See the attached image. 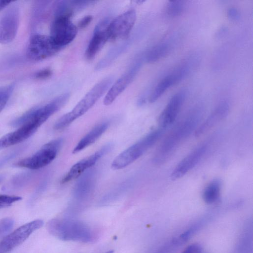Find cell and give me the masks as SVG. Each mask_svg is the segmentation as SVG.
I'll list each match as a JSON object with an SVG mask.
<instances>
[{"mask_svg": "<svg viewBox=\"0 0 253 253\" xmlns=\"http://www.w3.org/2000/svg\"><path fill=\"white\" fill-rule=\"evenodd\" d=\"M170 46L167 42L158 43L150 48L143 56L147 63H154L165 57L170 50Z\"/></svg>", "mask_w": 253, "mask_h": 253, "instance_id": "22", "label": "cell"}, {"mask_svg": "<svg viewBox=\"0 0 253 253\" xmlns=\"http://www.w3.org/2000/svg\"><path fill=\"white\" fill-rule=\"evenodd\" d=\"M109 126L108 122H104L95 126L78 142L73 153H77L95 142L106 131Z\"/></svg>", "mask_w": 253, "mask_h": 253, "instance_id": "20", "label": "cell"}, {"mask_svg": "<svg viewBox=\"0 0 253 253\" xmlns=\"http://www.w3.org/2000/svg\"><path fill=\"white\" fill-rule=\"evenodd\" d=\"M207 149L206 145H202L189 153L173 169L170 174L171 179H178L194 168L205 155Z\"/></svg>", "mask_w": 253, "mask_h": 253, "instance_id": "17", "label": "cell"}, {"mask_svg": "<svg viewBox=\"0 0 253 253\" xmlns=\"http://www.w3.org/2000/svg\"><path fill=\"white\" fill-rule=\"evenodd\" d=\"M112 145H104L92 155L84 158L74 165L61 181L62 184L66 183L81 176L88 169L92 167L104 155L112 149Z\"/></svg>", "mask_w": 253, "mask_h": 253, "instance_id": "14", "label": "cell"}, {"mask_svg": "<svg viewBox=\"0 0 253 253\" xmlns=\"http://www.w3.org/2000/svg\"><path fill=\"white\" fill-rule=\"evenodd\" d=\"M185 8V1L173 0L168 2L166 7L167 15L170 17H177L184 11Z\"/></svg>", "mask_w": 253, "mask_h": 253, "instance_id": "25", "label": "cell"}, {"mask_svg": "<svg viewBox=\"0 0 253 253\" xmlns=\"http://www.w3.org/2000/svg\"><path fill=\"white\" fill-rule=\"evenodd\" d=\"M136 19V11L130 9L110 21L108 27L109 39L114 40L127 37L132 30Z\"/></svg>", "mask_w": 253, "mask_h": 253, "instance_id": "11", "label": "cell"}, {"mask_svg": "<svg viewBox=\"0 0 253 253\" xmlns=\"http://www.w3.org/2000/svg\"><path fill=\"white\" fill-rule=\"evenodd\" d=\"M61 49L49 36L35 34L30 40L27 56L32 61H39L55 55Z\"/></svg>", "mask_w": 253, "mask_h": 253, "instance_id": "7", "label": "cell"}, {"mask_svg": "<svg viewBox=\"0 0 253 253\" xmlns=\"http://www.w3.org/2000/svg\"><path fill=\"white\" fill-rule=\"evenodd\" d=\"M47 229L51 235L63 241L86 243L93 238L89 227L77 220L53 218L47 222Z\"/></svg>", "mask_w": 253, "mask_h": 253, "instance_id": "3", "label": "cell"}, {"mask_svg": "<svg viewBox=\"0 0 253 253\" xmlns=\"http://www.w3.org/2000/svg\"><path fill=\"white\" fill-rule=\"evenodd\" d=\"M144 61L143 57L137 59L132 66L110 87L103 100L105 105L111 104L133 80Z\"/></svg>", "mask_w": 253, "mask_h": 253, "instance_id": "12", "label": "cell"}, {"mask_svg": "<svg viewBox=\"0 0 253 253\" xmlns=\"http://www.w3.org/2000/svg\"><path fill=\"white\" fill-rule=\"evenodd\" d=\"M12 1L0 0V11L8 6Z\"/></svg>", "mask_w": 253, "mask_h": 253, "instance_id": "35", "label": "cell"}, {"mask_svg": "<svg viewBox=\"0 0 253 253\" xmlns=\"http://www.w3.org/2000/svg\"><path fill=\"white\" fill-rule=\"evenodd\" d=\"M52 75V71L48 68L44 69L38 72L35 75L38 79H45L49 78Z\"/></svg>", "mask_w": 253, "mask_h": 253, "instance_id": "31", "label": "cell"}, {"mask_svg": "<svg viewBox=\"0 0 253 253\" xmlns=\"http://www.w3.org/2000/svg\"><path fill=\"white\" fill-rule=\"evenodd\" d=\"M34 171H26L16 174L3 187L2 190L10 192L24 187L34 178Z\"/></svg>", "mask_w": 253, "mask_h": 253, "instance_id": "21", "label": "cell"}, {"mask_svg": "<svg viewBox=\"0 0 253 253\" xmlns=\"http://www.w3.org/2000/svg\"><path fill=\"white\" fill-rule=\"evenodd\" d=\"M92 172H86L78 181L74 191L77 197H84L90 191L93 181V174Z\"/></svg>", "mask_w": 253, "mask_h": 253, "instance_id": "24", "label": "cell"}, {"mask_svg": "<svg viewBox=\"0 0 253 253\" xmlns=\"http://www.w3.org/2000/svg\"><path fill=\"white\" fill-rule=\"evenodd\" d=\"M113 78L108 77L94 85L69 112L61 117L55 123L54 128L63 129L87 112L111 85Z\"/></svg>", "mask_w": 253, "mask_h": 253, "instance_id": "2", "label": "cell"}, {"mask_svg": "<svg viewBox=\"0 0 253 253\" xmlns=\"http://www.w3.org/2000/svg\"><path fill=\"white\" fill-rule=\"evenodd\" d=\"M69 97V93H64L44 105L29 110L11 121L10 126L17 127L30 122L40 127L50 116L60 109L66 103Z\"/></svg>", "mask_w": 253, "mask_h": 253, "instance_id": "5", "label": "cell"}, {"mask_svg": "<svg viewBox=\"0 0 253 253\" xmlns=\"http://www.w3.org/2000/svg\"><path fill=\"white\" fill-rule=\"evenodd\" d=\"M164 130L160 127L155 129L123 151L113 160L112 168L122 169L134 162L161 138Z\"/></svg>", "mask_w": 253, "mask_h": 253, "instance_id": "4", "label": "cell"}, {"mask_svg": "<svg viewBox=\"0 0 253 253\" xmlns=\"http://www.w3.org/2000/svg\"><path fill=\"white\" fill-rule=\"evenodd\" d=\"M14 87L13 84L0 87V113L7 103Z\"/></svg>", "mask_w": 253, "mask_h": 253, "instance_id": "26", "label": "cell"}, {"mask_svg": "<svg viewBox=\"0 0 253 253\" xmlns=\"http://www.w3.org/2000/svg\"><path fill=\"white\" fill-rule=\"evenodd\" d=\"M114 253V251L113 250H110L107 252H106L105 253Z\"/></svg>", "mask_w": 253, "mask_h": 253, "instance_id": "37", "label": "cell"}, {"mask_svg": "<svg viewBox=\"0 0 253 253\" xmlns=\"http://www.w3.org/2000/svg\"><path fill=\"white\" fill-rule=\"evenodd\" d=\"M10 147L7 135L3 136L0 138V150Z\"/></svg>", "mask_w": 253, "mask_h": 253, "instance_id": "34", "label": "cell"}, {"mask_svg": "<svg viewBox=\"0 0 253 253\" xmlns=\"http://www.w3.org/2000/svg\"><path fill=\"white\" fill-rule=\"evenodd\" d=\"M19 22V7L15 4L11 5L0 18V43H9L14 39Z\"/></svg>", "mask_w": 253, "mask_h": 253, "instance_id": "10", "label": "cell"}, {"mask_svg": "<svg viewBox=\"0 0 253 253\" xmlns=\"http://www.w3.org/2000/svg\"><path fill=\"white\" fill-rule=\"evenodd\" d=\"M200 118L201 113L196 110L181 120L158 146L153 158L154 163L157 165L165 163L196 128Z\"/></svg>", "mask_w": 253, "mask_h": 253, "instance_id": "1", "label": "cell"}, {"mask_svg": "<svg viewBox=\"0 0 253 253\" xmlns=\"http://www.w3.org/2000/svg\"><path fill=\"white\" fill-rule=\"evenodd\" d=\"M229 111V104L226 101L221 102L211 113L205 121L196 129L195 135L199 137L209 131L221 121L225 119Z\"/></svg>", "mask_w": 253, "mask_h": 253, "instance_id": "18", "label": "cell"}, {"mask_svg": "<svg viewBox=\"0 0 253 253\" xmlns=\"http://www.w3.org/2000/svg\"><path fill=\"white\" fill-rule=\"evenodd\" d=\"M185 96V91L181 90L171 97L159 117V127L165 130L173 123L184 102Z\"/></svg>", "mask_w": 253, "mask_h": 253, "instance_id": "15", "label": "cell"}, {"mask_svg": "<svg viewBox=\"0 0 253 253\" xmlns=\"http://www.w3.org/2000/svg\"><path fill=\"white\" fill-rule=\"evenodd\" d=\"M63 141L62 138L51 140L43 145L33 155L13 164L12 167L25 168L32 170L42 168L54 160L61 147Z\"/></svg>", "mask_w": 253, "mask_h": 253, "instance_id": "6", "label": "cell"}, {"mask_svg": "<svg viewBox=\"0 0 253 253\" xmlns=\"http://www.w3.org/2000/svg\"><path fill=\"white\" fill-rule=\"evenodd\" d=\"M43 224L41 219H36L18 227L0 241V253H8L23 243L34 231Z\"/></svg>", "mask_w": 253, "mask_h": 253, "instance_id": "9", "label": "cell"}, {"mask_svg": "<svg viewBox=\"0 0 253 253\" xmlns=\"http://www.w3.org/2000/svg\"><path fill=\"white\" fill-rule=\"evenodd\" d=\"M181 253H206L202 247L198 243H193L188 246Z\"/></svg>", "mask_w": 253, "mask_h": 253, "instance_id": "30", "label": "cell"}, {"mask_svg": "<svg viewBox=\"0 0 253 253\" xmlns=\"http://www.w3.org/2000/svg\"><path fill=\"white\" fill-rule=\"evenodd\" d=\"M14 220L11 218H4L0 219V237L8 232L13 227Z\"/></svg>", "mask_w": 253, "mask_h": 253, "instance_id": "29", "label": "cell"}, {"mask_svg": "<svg viewBox=\"0 0 253 253\" xmlns=\"http://www.w3.org/2000/svg\"><path fill=\"white\" fill-rule=\"evenodd\" d=\"M221 183L219 179L211 181L205 188L202 193V198L207 204L216 203L219 199Z\"/></svg>", "mask_w": 253, "mask_h": 253, "instance_id": "23", "label": "cell"}, {"mask_svg": "<svg viewBox=\"0 0 253 253\" xmlns=\"http://www.w3.org/2000/svg\"><path fill=\"white\" fill-rule=\"evenodd\" d=\"M189 71L190 67L187 63L178 66L166 76L155 86L149 97V102L151 103L156 102L169 87L184 79Z\"/></svg>", "mask_w": 253, "mask_h": 253, "instance_id": "13", "label": "cell"}, {"mask_svg": "<svg viewBox=\"0 0 253 253\" xmlns=\"http://www.w3.org/2000/svg\"><path fill=\"white\" fill-rule=\"evenodd\" d=\"M25 148V146H21L0 156V168L22 153Z\"/></svg>", "mask_w": 253, "mask_h": 253, "instance_id": "27", "label": "cell"}, {"mask_svg": "<svg viewBox=\"0 0 253 253\" xmlns=\"http://www.w3.org/2000/svg\"><path fill=\"white\" fill-rule=\"evenodd\" d=\"M78 32L76 26L67 17H55L51 27L49 37L61 48L71 43Z\"/></svg>", "mask_w": 253, "mask_h": 253, "instance_id": "8", "label": "cell"}, {"mask_svg": "<svg viewBox=\"0 0 253 253\" xmlns=\"http://www.w3.org/2000/svg\"><path fill=\"white\" fill-rule=\"evenodd\" d=\"M227 14L229 19L232 21L237 20L240 17L239 12L238 10L234 7L229 8L227 10Z\"/></svg>", "mask_w": 253, "mask_h": 253, "instance_id": "32", "label": "cell"}, {"mask_svg": "<svg viewBox=\"0 0 253 253\" xmlns=\"http://www.w3.org/2000/svg\"><path fill=\"white\" fill-rule=\"evenodd\" d=\"M21 199L22 198L19 196L0 194V209L9 206L13 203L20 201Z\"/></svg>", "mask_w": 253, "mask_h": 253, "instance_id": "28", "label": "cell"}, {"mask_svg": "<svg viewBox=\"0 0 253 253\" xmlns=\"http://www.w3.org/2000/svg\"><path fill=\"white\" fill-rule=\"evenodd\" d=\"M110 21L106 18L96 25L93 36L85 51V55L87 60L93 59L109 40L108 27Z\"/></svg>", "mask_w": 253, "mask_h": 253, "instance_id": "16", "label": "cell"}, {"mask_svg": "<svg viewBox=\"0 0 253 253\" xmlns=\"http://www.w3.org/2000/svg\"><path fill=\"white\" fill-rule=\"evenodd\" d=\"M253 222L247 221L236 244L234 253H253Z\"/></svg>", "mask_w": 253, "mask_h": 253, "instance_id": "19", "label": "cell"}, {"mask_svg": "<svg viewBox=\"0 0 253 253\" xmlns=\"http://www.w3.org/2000/svg\"><path fill=\"white\" fill-rule=\"evenodd\" d=\"M5 176L3 174L0 175V184L3 181Z\"/></svg>", "mask_w": 253, "mask_h": 253, "instance_id": "36", "label": "cell"}, {"mask_svg": "<svg viewBox=\"0 0 253 253\" xmlns=\"http://www.w3.org/2000/svg\"><path fill=\"white\" fill-rule=\"evenodd\" d=\"M91 15H86L83 18L79 23V27L80 28H84L87 26L92 20Z\"/></svg>", "mask_w": 253, "mask_h": 253, "instance_id": "33", "label": "cell"}]
</instances>
